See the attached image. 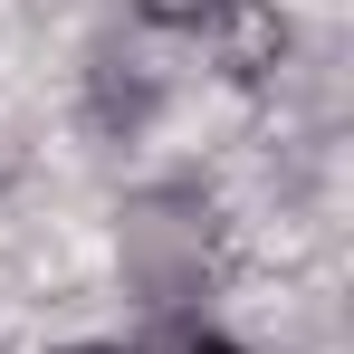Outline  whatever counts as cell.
<instances>
[{"label":"cell","instance_id":"7a4b0ae2","mask_svg":"<svg viewBox=\"0 0 354 354\" xmlns=\"http://www.w3.org/2000/svg\"><path fill=\"white\" fill-rule=\"evenodd\" d=\"M182 354H239V345H221V335H192V345H182Z\"/></svg>","mask_w":354,"mask_h":354},{"label":"cell","instance_id":"6da1fadb","mask_svg":"<svg viewBox=\"0 0 354 354\" xmlns=\"http://www.w3.org/2000/svg\"><path fill=\"white\" fill-rule=\"evenodd\" d=\"M221 0H144V19H163V29H192V19H211Z\"/></svg>","mask_w":354,"mask_h":354},{"label":"cell","instance_id":"3957f363","mask_svg":"<svg viewBox=\"0 0 354 354\" xmlns=\"http://www.w3.org/2000/svg\"><path fill=\"white\" fill-rule=\"evenodd\" d=\"M77 354H96V345H77Z\"/></svg>","mask_w":354,"mask_h":354}]
</instances>
